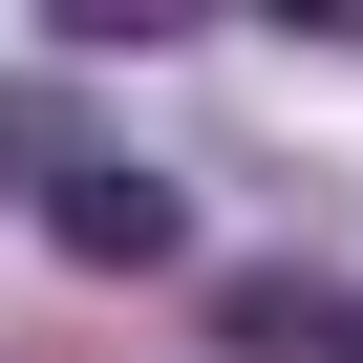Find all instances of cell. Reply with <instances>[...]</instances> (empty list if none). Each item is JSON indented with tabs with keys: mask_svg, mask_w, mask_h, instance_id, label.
<instances>
[{
	"mask_svg": "<svg viewBox=\"0 0 363 363\" xmlns=\"http://www.w3.org/2000/svg\"><path fill=\"white\" fill-rule=\"evenodd\" d=\"M43 257H86V278H171V257H193V193H171V171H128V150H65Z\"/></svg>",
	"mask_w": 363,
	"mask_h": 363,
	"instance_id": "1",
	"label": "cell"
},
{
	"mask_svg": "<svg viewBox=\"0 0 363 363\" xmlns=\"http://www.w3.org/2000/svg\"><path fill=\"white\" fill-rule=\"evenodd\" d=\"M342 320H363V299H320V278H278V257L214 278V342H235V363H342Z\"/></svg>",
	"mask_w": 363,
	"mask_h": 363,
	"instance_id": "2",
	"label": "cell"
},
{
	"mask_svg": "<svg viewBox=\"0 0 363 363\" xmlns=\"http://www.w3.org/2000/svg\"><path fill=\"white\" fill-rule=\"evenodd\" d=\"M342 363H363V320H342Z\"/></svg>",
	"mask_w": 363,
	"mask_h": 363,
	"instance_id": "3",
	"label": "cell"
}]
</instances>
